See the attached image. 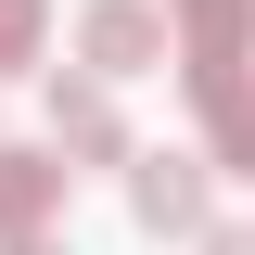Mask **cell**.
I'll use <instances>...</instances> for the list:
<instances>
[{"instance_id":"cell-1","label":"cell","mask_w":255,"mask_h":255,"mask_svg":"<svg viewBox=\"0 0 255 255\" xmlns=\"http://www.w3.org/2000/svg\"><path fill=\"white\" fill-rule=\"evenodd\" d=\"M179 13V77H191V102L217 115L230 90H255L243 64H255V0H166Z\"/></svg>"},{"instance_id":"cell-2","label":"cell","mask_w":255,"mask_h":255,"mask_svg":"<svg viewBox=\"0 0 255 255\" xmlns=\"http://www.w3.org/2000/svg\"><path fill=\"white\" fill-rule=\"evenodd\" d=\"M204 204H217V153H140L128 166V217L153 230V243H204Z\"/></svg>"},{"instance_id":"cell-3","label":"cell","mask_w":255,"mask_h":255,"mask_svg":"<svg viewBox=\"0 0 255 255\" xmlns=\"http://www.w3.org/2000/svg\"><path fill=\"white\" fill-rule=\"evenodd\" d=\"M77 64H90L102 90L115 77H153V64H179V26H166L153 0H90L77 13Z\"/></svg>"},{"instance_id":"cell-4","label":"cell","mask_w":255,"mask_h":255,"mask_svg":"<svg viewBox=\"0 0 255 255\" xmlns=\"http://www.w3.org/2000/svg\"><path fill=\"white\" fill-rule=\"evenodd\" d=\"M51 153H64V166H115V153H128L102 77H51Z\"/></svg>"},{"instance_id":"cell-5","label":"cell","mask_w":255,"mask_h":255,"mask_svg":"<svg viewBox=\"0 0 255 255\" xmlns=\"http://www.w3.org/2000/svg\"><path fill=\"white\" fill-rule=\"evenodd\" d=\"M64 179H77L64 153H0V243H38L51 204H64Z\"/></svg>"},{"instance_id":"cell-6","label":"cell","mask_w":255,"mask_h":255,"mask_svg":"<svg viewBox=\"0 0 255 255\" xmlns=\"http://www.w3.org/2000/svg\"><path fill=\"white\" fill-rule=\"evenodd\" d=\"M204 153H217L230 179H255V90H230L217 115H204Z\"/></svg>"},{"instance_id":"cell-7","label":"cell","mask_w":255,"mask_h":255,"mask_svg":"<svg viewBox=\"0 0 255 255\" xmlns=\"http://www.w3.org/2000/svg\"><path fill=\"white\" fill-rule=\"evenodd\" d=\"M51 51V0H0V77Z\"/></svg>"},{"instance_id":"cell-8","label":"cell","mask_w":255,"mask_h":255,"mask_svg":"<svg viewBox=\"0 0 255 255\" xmlns=\"http://www.w3.org/2000/svg\"><path fill=\"white\" fill-rule=\"evenodd\" d=\"M204 255H255V230H204Z\"/></svg>"},{"instance_id":"cell-9","label":"cell","mask_w":255,"mask_h":255,"mask_svg":"<svg viewBox=\"0 0 255 255\" xmlns=\"http://www.w3.org/2000/svg\"><path fill=\"white\" fill-rule=\"evenodd\" d=\"M13 255H64V243H13Z\"/></svg>"}]
</instances>
